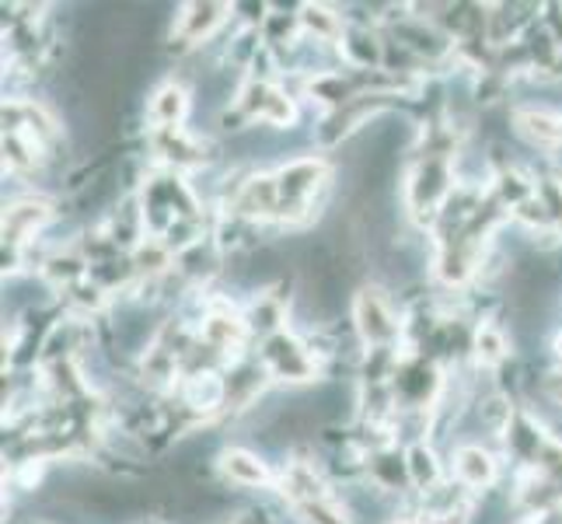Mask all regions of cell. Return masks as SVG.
<instances>
[{
    "label": "cell",
    "instance_id": "7a4b0ae2",
    "mask_svg": "<svg viewBox=\"0 0 562 524\" xmlns=\"http://www.w3.org/2000/svg\"><path fill=\"white\" fill-rule=\"evenodd\" d=\"M224 472L235 482H241V487H259V482H266V465L245 451H231L224 458Z\"/></svg>",
    "mask_w": 562,
    "mask_h": 524
},
{
    "label": "cell",
    "instance_id": "5b68a950",
    "mask_svg": "<svg viewBox=\"0 0 562 524\" xmlns=\"http://www.w3.org/2000/svg\"><path fill=\"white\" fill-rule=\"evenodd\" d=\"M479 354H482V360H499L503 357V336L493 333V328H482V333H479Z\"/></svg>",
    "mask_w": 562,
    "mask_h": 524
},
{
    "label": "cell",
    "instance_id": "3957f363",
    "mask_svg": "<svg viewBox=\"0 0 562 524\" xmlns=\"http://www.w3.org/2000/svg\"><path fill=\"white\" fill-rule=\"evenodd\" d=\"M458 476L469 482V487H482V482L493 479V461L486 451L479 448H464L458 451Z\"/></svg>",
    "mask_w": 562,
    "mask_h": 524
},
{
    "label": "cell",
    "instance_id": "52a82bcc",
    "mask_svg": "<svg viewBox=\"0 0 562 524\" xmlns=\"http://www.w3.org/2000/svg\"><path fill=\"white\" fill-rule=\"evenodd\" d=\"M559 141H562V120H559Z\"/></svg>",
    "mask_w": 562,
    "mask_h": 524
},
{
    "label": "cell",
    "instance_id": "6da1fadb",
    "mask_svg": "<svg viewBox=\"0 0 562 524\" xmlns=\"http://www.w3.org/2000/svg\"><path fill=\"white\" fill-rule=\"evenodd\" d=\"M357 319L367 339H392L395 336V322L387 304L374 294V290H363L360 301H357Z\"/></svg>",
    "mask_w": 562,
    "mask_h": 524
},
{
    "label": "cell",
    "instance_id": "8992f818",
    "mask_svg": "<svg viewBox=\"0 0 562 524\" xmlns=\"http://www.w3.org/2000/svg\"><path fill=\"white\" fill-rule=\"evenodd\" d=\"M552 388H555V395H559V399H562V375H559V378H555V381H552Z\"/></svg>",
    "mask_w": 562,
    "mask_h": 524
},
{
    "label": "cell",
    "instance_id": "ba28073f",
    "mask_svg": "<svg viewBox=\"0 0 562 524\" xmlns=\"http://www.w3.org/2000/svg\"><path fill=\"white\" fill-rule=\"evenodd\" d=\"M402 524H419V521H402Z\"/></svg>",
    "mask_w": 562,
    "mask_h": 524
},
{
    "label": "cell",
    "instance_id": "277c9868",
    "mask_svg": "<svg viewBox=\"0 0 562 524\" xmlns=\"http://www.w3.org/2000/svg\"><path fill=\"white\" fill-rule=\"evenodd\" d=\"M182 112H186V94L179 88L158 91V99H154V105H150L154 123H161V126H176L182 120Z\"/></svg>",
    "mask_w": 562,
    "mask_h": 524
}]
</instances>
